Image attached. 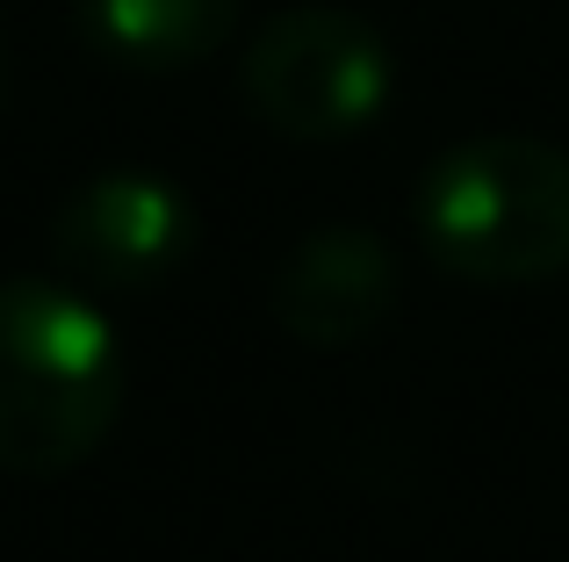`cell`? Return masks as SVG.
<instances>
[{
  "label": "cell",
  "instance_id": "obj_7",
  "mask_svg": "<svg viewBox=\"0 0 569 562\" xmlns=\"http://www.w3.org/2000/svg\"><path fill=\"white\" fill-rule=\"evenodd\" d=\"M0 94H8V58H0Z\"/></svg>",
  "mask_w": 569,
  "mask_h": 562
},
{
  "label": "cell",
  "instance_id": "obj_5",
  "mask_svg": "<svg viewBox=\"0 0 569 562\" xmlns=\"http://www.w3.org/2000/svg\"><path fill=\"white\" fill-rule=\"evenodd\" d=\"M397 310V253L361 224L310 231L274 274V318L303 347H353Z\"/></svg>",
  "mask_w": 569,
  "mask_h": 562
},
{
  "label": "cell",
  "instance_id": "obj_6",
  "mask_svg": "<svg viewBox=\"0 0 569 562\" xmlns=\"http://www.w3.org/2000/svg\"><path fill=\"white\" fill-rule=\"evenodd\" d=\"M246 0H80V29L130 72H181L238 37Z\"/></svg>",
  "mask_w": 569,
  "mask_h": 562
},
{
  "label": "cell",
  "instance_id": "obj_4",
  "mask_svg": "<svg viewBox=\"0 0 569 562\" xmlns=\"http://www.w3.org/2000/svg\"><path fill=\"white\" fill-rule=\"evenodd\" d=\"M51 245L66 274L87 289H152L194 253V210L159 173H94L87 188L66 195Z\"/></svg>",
  "mask_w": 569,
  "mask_h": 562
},
{
  "label": "cell",
  "instance_id": "obj_3",
  "mask_svg": "<svg viewBox=\"0 0 569 562\" xmlns=\"http://www.w3.org/2000/svg\"><path fill=\"white\" fill-rule=\"evenodd\" d=\"M246 101L274 138L339 144L368 130L389 101V43L347 8H289L246 43Z\"/></svg>",
  "mask_w": 569,
  "mask_h": 562
},
{
  "label": "cell",
  "instance_id": "obj_1",
  "mask_svg": "<svg viewBox=\"0 0 569 562\" xmlns=\"http://www.w3.org/2000/svg\"><path fill=\"white\" fill-rule=\"evenodd\" d=\"M123 411V339L58 281H0V469L66 476Z\"/></svg>",
  "mask_w": 569,
  "mask_h": 562
},
{
  "label": "cell",
  "instance_id": "obj_2",
  "mask_svg": "<svg viewBox=\"0 0 569 562\" xmlns=\"http://www.w3.org/2000/svg\"><path fill=\"white\" fill-rule=\"evenodd\" d=\"M418 239L447 274L548 281L569 268V152L548 138H469L418 181Z\"/></svg>",
  "mask_w": 569,
  "mask_h": 562
}]
</instances>
